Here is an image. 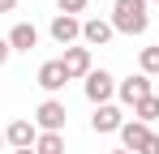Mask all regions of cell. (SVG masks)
I'll list each match as a JSON object with an SVG mask.
<instances>
[{
  "label": "cell",
  "instance_id": "obj_3",
  "mask_svg": "<svg viewBox=\"0 0 159 154\" xmlns=\"http://www.w3.org/2000/svg\"><path fill=\"white\" fill-rule=\"evenodd\" d=\"M60 64H65V77H69V81H86V77L95 73V64H90V47H65Z\"/></svg>",
  "mask_w": 159,
  "mask_h": 154
},
{
  "label": "cell",
  "instance_id": "obj_5",
  "mask_svg": "<svg viewBox=\"0 0 159 154\" xmlns=\"http://www.w3.org/2000/svg\"><path fill=\"white\" fill-rule=\"evenodd\" d=\"M112 94H116V77L107 73V69H95V73L86 77V99L95 103V107L112 103Z\"/></svg>",
  "mask_w": 159,
  "mask_h": 154
},
{
  "label": "cell",
  "instance_id": "obj_9",
  "mask_svg": "<svg viewBox=\"0 0 159 154\" xmlns=\"http://www.w3.org/2000/svg\"><path fill=\"white\" fill-rule=\"evenodd\" d=\"M48 30H52V39L60 43V47H73V39H82V22H78V17H69V13H56Z\"/></svg>",
  "mask_w": 159,
  "mask_h": 154
},
{
  "label": "cell",
  "instance_id": "obj_11",
  "mask_svg": "<svg viewBox=\"0 0 159 154\" xmlns=\"http://www.w3.org/2000/svg\"><path fill=\"white\" fill-rule=\"evenodd\" d=\"M34 81H39L48 94H56V90H65L69 77H65V64H60V60H48V64H39V77H34Z\"/></svg>",
  "mask_w": 159,
  "mask_h": 154
},
{
  "label": "cell",
  "instance_id": "obj_10",
  "mask_svg": "<svg viewBox=\"0 0 159 154\" xmlns=\"http://www.w3.org/2000/svg\"><path fill=\"white\" fill-rule=\"evenodd\" d=\"M151 141V124H142V120H125V128H120V150H142Z\"/></svg>",
  "mask_w": 159,
  "mask_h": 154
},
{
  "label": "cell",
  "instance_id": "obj_16",
  "mask_svg": "<svg viewBox=\"0 0 159 154\" xmlns=\"http://www.w3.org/2000/svg\"><path fill=\"white\" fill-rule=\"evenodd\" d=\"M56 9L73 17V13H86V0H56Z\"/></svg>",
  "mask_w": 159,
  "mask_h": 154
},
{
  "label": "cell",
  "instance_id": "obj_19",
  "mask_svg": "<svg viewBox=\"0 0 159 154\" xmlns=\"http://www.w3.org/2000/svg\"><path fill=\"white\" fill-rule=\"evenodd\" d=\"M17 9V0H0V13H13Z\"/></svg>",
  "mask_w": 159,
  "mask_h": 154
},
{
  "label": "cell",
  "instance_id": "obj_23",
  "mask_svg": "<svg viewBox=\"0 0 159 154\" xmlns=\"http://www.w3.org/2000/svg\"><path fill=\"white\" fill-rule=\"evenodd\" d=\"M146 4H159V0H146Z\"/></svg>",
  "mask_w": 159,
  "mask_h": 154
},
{
  "label": "cell",
  "instance_id": "obj_7",
  "mask_svg": "<svg viewBox=\"0 0 159 154\" xmlns=\"http://www.w3.org/2000/svg\"><path fill=\"white\" fill-rule=\"evenodd\" d=\"M90 128H95V133H120V128H125V111H120L116 103H103V107H95Z\"/></svg>",
  "mask_w": 159,
  "mask_h": 154
},
{
  "label": "cell",
  "instance_id": "obj_6",
  "mask_svg": "<svg viewBox=\"0 0 159 154\" xmlns=\"http://www.w3.org/2000/svg\"><path fill=\"white\" fill-rule=\"evenodd\" d=\"M4 141H9L13 150H34V141H39V124H34V120H13V124L4 128Z\"/></svg>",
  "mask_w": 159,
  "mask_h": 154
},
{
  "label": "cell",
  "instance_id": "obj_4",
  "mask_svg": "<svg viewBox=\"0 0 159 154\" xmlns=\"http://www.w3.org/2000/svg\"><path fill=\"white\" fill-rule=\"evenodd\" d=\"M116 94H120L125 107H138L142 99H151V77L146 73H129L125 81H116Z\"/></svg>",
  "mask_w": 159,
  "mask_h": 154
},
{
  "label": "cell",
  "instance_id": "obj_14",
  "mask_svg": "<svg viewBox=\"0 0 159 154\" xmlns=\"http://www.w3.org/2000/svg\"><path fill=\"white\" fill-rule=\"evenodd\" d=\"M133 120H142V124L159 120V99H155V94H151V99H142L138 107H133Z\"/></svg>",
  "mask_w": 159,
  "mask_h": 154
},
{
  "label": "cell",
  "instance_id": "obj_1",
  "mask_svg": "<svg viewBox=\"0 0 159 154\" xmlns=\"http://www.w3.org/2000/svg\"><path fill=\"white\" fill-rule=\"evenodd\" d=\"M151 13H146V0H116L112 4V30L116 34H146Z\"/></svg>",
  "mask_w": 159,
  "mask_h": 154
},
{
  "label": "cell",
  "instance_id": "obj_18",
  "mask_svg": "<svg viewBox=\"0 0 159 154\" xmlns=\"http://www.w3.org/2000/svg\"><path fill=\"white\" fill-rule=\"evenodd\" d=\"M9 56H13V47H9V39H0V69L9 64Z\"/></svg>",
  "mask_w": 159,
  "mask_h": 154
},
{
  "label": "cell",
  "instance_id": "obj_12",
  "mask_svg": "<svg viewBox=\"0 0 159 154\" xmlns=\"http://www.w3.org/2000/svg\"><path fill=\"white\" fill-rule=\"evenodd\" d=\"M9 47L13 51H34L39 47V30H34L30 22H17L13 30H9Z\"/></svg>",
  "mask_w": 159,
  "mask_h": 154
},
{
  "label": "cell",
  "instance_id": "obj_17",
  "mask_svg": "<svg viewBox=\"0 0 159 154\" xmlns=\"http://www.w3.org/2000/svg\"><path fill=\"white\" fill-rule=\"evenodd\" d=\"M138 154H159V133H151V141H146V146H142Z\"/></svg>",
  "mask_w": 159,
  "mask_h": 154
},
{
  "label": "cell",
  "instance_id": "obj_20",
  "mask_svg": "<svg viewBox=\"0 0 159 154\" xmlns=\"http://www.w3.org/2000/svg\"><path fill=\"white\" fill-rule=\"evenodd\" d=\"M4 146H9V141H4V128H0V150H4Z\"/></svg>",
  "mask_w": 159,
  "mask_h": 154
},
{
  "label": "cell",
  "instance_id": "obj_15",
  "mask_svg": "<svg viewBox=\"0 0 159 154\" xmlns=\"http://www.w3.org/2000/svg\"><path fill=\"white\" fill-rule=\"evenodd\" d=\"M138 64H142V73H146V77H155V73H159V47H142Z\"/></svg>",
  "mask_w": 159,
  "mask_h": 154
},
{
  "label": "cell",
  "instance_id": "obj_22",
  "mask_svg": "<svg viewBox=\"0 0 159 154\" xmlns=\"http://www.w3.org/2000/svg\"><path fill=\"white\" fill-rule=\"evenodd\" d=\"M13 154H34V150H13Z\"/></svg>",
  "mask_w": 159,
  "mask_h": 154
},
{
  "label": "cell",
  "instance_id": "obj_13",
  "mask_svg": "<svg viewBox=\"0 0 159 154\" xmlns=\"http://www.w3.org/2000/svg\"><path fill=\"white\" fill-rule=\"evenodd\" d=\"M34 154H65V133H39Z\"/></svg>",
  "mask_w": 159,
  "mask_h": 154
},
{
  "label": "cell",
  "instance_id": "obj_2",
  "mask_svg": "<svg viewBox=\"0 0 159 154\" xmlns=\"http://www.w3.org/2000/svg\"><path fill=\"white\" fill-rule=\"evenodd\" d=\"M65 120H69V111H65L60 99H43L39 107H34V124H39V133H65Z\"/></svg>",
  "mask_w": 159,
  "mask_h": 154
},
{
  "label": "cell",
  "instance_id": "obj_21",
  "mask_svg": "<svg viewBox=\"0 0 159 154\" xmlns=\"http://www.w3.org/2000/svg\"><path fill=\"white\" fill-rule=\"evenodd\" d=\"M112 154H133V150H112Z\"/></svg>",
  "mask_w": 159,
  "mask_h": 154
},
{
  "label": "cell",
  "instance_id": "obj_8",
  "mask_svg": "<svg viewBox=\"0 0 159 154\" xmlns=\"http://www.w3.org/2000/svg\"><path fill=\"white\" fill-rule=\"evenodd\" d=\"M112 34H116V30H112V22H103V17H86V22H82V43H86V47H107Z\"/></svg>",
  "mask_w": 159,
  "mask_h": 154
}]
</instances>
